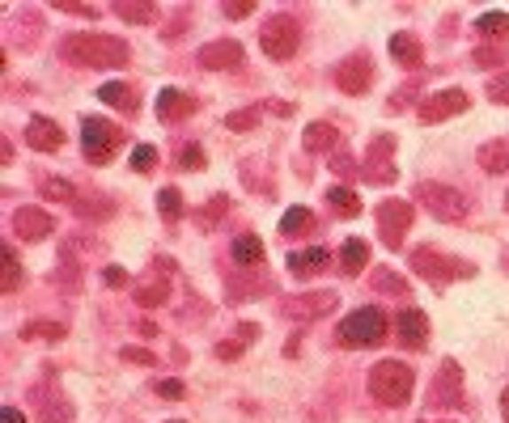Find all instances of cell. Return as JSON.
<instances>
[{
	"instance_id": "obj_45",
	"label": "cell",
	"mask_w": 509,
	"mask_h": 423,
	"mask_svg": "<svg viewBox=\"0 0 509 423\" xmlns=\"http://www.w3.org/2000/svg\"><path fill=\"white\" fill-rule=\"evenodd\" d=\"M119 360H128V365H149V368H153V351H140V347H123V351H119Z\"/></svg>"
},
{
	"instance_id": "obj_2",
	"label": "cell",
	"mask_w": 509,
	"mask_h": 423,
	"mask_svg": "<svg viewBox=\"0 0 509 423\" xmlns=\"http://www.w3.org/2000/svg\"><path fill=\"white\" fill-rule=\"evenodd\" d=\"M411 385H416V373H411L403 360H378L370 368V398L382 406H408Z\"/></svg>"
},
{
	"instance_id": "obj_11",
	"label": "cell",
	"mask_w": 509,
	"mask_h": 423,
	"mask_svg": "<svg viewBox=\"0 0 509 423\" xmlns=\"http://www.w3.org/2000/svg\"><path fill=\"white\" fill-rule=\"evenodd\" d=\"M467 106H471V97L463 94V89H437L433 97L420 102V111H416V115H420V123H429V127H433V123H446V119L463 115Z\"/></svg>"
},
{
	"instance_id": "obj_34",
	"label": "cell",
	"mask_w": 509,
	"mask_h": 423,
	"mask_svg": "<svg viewBox=\"0 0 509 423\" xmlns=\"http://www.w3.org/2000/svg\"><path fill=\"white\" fill-rule=\"evenodd\" d=\"M68 330L59 327V322H26L21 327V339H30V343H39V339H47V343H59Z\"/></svg>"
},
{
	"instance_id": "obj_16",
	"label": "cell",
	"mask_w": 509,
	"mask_h": 423,
	"mask_svg": "<svg viewBox=\"0 0 509 423\" xmlns=\"http://www.w3.org/2000/svg\"><path fill=\"white\" fill-rule=\"evenodd\" d=\"M335 85L344 89V94H353V97H361L365 89L373 85V64H370V56H348L340 68H335Z\"/></svg>"
},
{
	"instance_id": "obj_38",
	"label": "cell",
	"mask_w": 509,
	"mask_h": 423,
	"mask_svg": "<svg viewBox=\"0 0 509 423\" xmlns=\"http://www.w3.org/2000/svg\"><path fill=\"white\" fill-rule=\"evenodd\" d=\"M157 161H161V157H157L153 144H137V149H132V170L137 173H153Z\"/></svg>"
},
{
	"instance_id": "obj_49",
	"label": "cell",
	"mask_w": 509,
	"mask_h": 423,
	"mask_svg": "<svg viewBox=\"0 0 509 423\" xmlns=\"http://www.w3.org/2000/svg\"><path fill=\"white\" fill-rule=\"evenodd\" d=\"M157 394L161 398H183V381H157Z\"/></svg>"
},
{
	"instance_id": "obj_44",
	"label": "cell",
	"mask_w": 509,
	"mask_h": 423,
	"mask_svg": "<svg viewBox=\"0 0 509 423\" xmlns=\"http://www.w3.org/2000/svg\"><path fill=\"white\" fill-rule=\"evenodd\" d=\"M56 9L59 13H73V18H85V21L98 18V4H73V0H59Z\"/></svg>"
},
{
	"instance_id": "obj_7",
	"label": "cell",
	"mask_w": 509,
	"mask_h": 423,
	"mask_svg": "<svg viewBox=\"0 0 509 423\" xmlns=\"http://www.w3.org/2000/svg\"><path fill=\"white\" fill-rule=\"evenodd\" d=\"M411 271H416V275H425L433 288H446L454 275H475V267L458 263V258H446V254H437L433 246H420V250H411Z\"/></svg>"
},
{
	"instance_id": "obj_50",
	"label": "cell",
	"mask_w": 509,
	"mask_h": 423,
	"mask_svg": "<svg viewBox=\"0 0 509 423\" xmlns=\"http://www.w3.org/2000/svg\"><path fill=\"white\" fill-rule=\"evenodd\" d=\"M0 423H26V415H21L13 403H4V406H0Z\"/></svg>"
},
{
	"instance_id": "obj_48",
	"label": "cell",
	"mask_w": 509,
	"mask_h": 423,
	"mask_svg": "<svg viewBox=\"0 0 509 423\" xmlns=\"http://www.w3.org/2000/svg\"><path fill=\"white\" fill-rule=\"evenodd\" d=\"M492 59H505V56L492 51V47H480V51H475V68H492Z\"/></svg>"
},
{
	"instance_id": "obj_1",
	"label": "cell",
	"mask_w": 509,
	"mask_h": 423,
	"mask_svg": "<svg viewBox=\"0 0 509 423\" xmlns=\"http://www.w3.org/2000/svg\"><path fill=\"white\" fill-rule=\"evenodd\" d=\"M128 42L115 39V35H90V30H77L59 42V59L64 64H77V68H123L128 64Z\"/></svg>"
},
{
	"instance_id": "obj_13",
	"label": "cell",
	"mask_w": 509,
	"mask_h": 423,
	"mask_svg": "<svg viewBox=\"0 0 509 423\" xmlns=\"http://www.w3.org/2000/svg\"><path fill=\"white\" fill-rule=\"evenodd\" d=\"M335 296L332 288H323V292H301V296H289L285 301V313H289V322H318L323 313H332L335 309Z\"/></svg>"
},
{
	"instance_id": "obj_31",
	"label": "cell",
	"mask_w": 509,
	"mask_h": 423,
	"mask_svg": "<svg viewBox=\"0 0 509 423\" xmlns=\"http://www.w3.org/2000/svg\"><path fill=\"white\" fill-rule=\"evenodd\" d=\"M115 13L123 21H132V26H153L157 21V4H137V0H119Z\"/></svg>"
},
{
	"instance_id": "obj_36",
	"label": "cell",
	"mask_w": 509,
	"mask_h": 423,
	"mask_svg": "<svg viewBox=\"0 0 509 423\" xmlns=\"http://www.w3.org/2000/svg\"><path fill=\"white\" fill-rule=\"evenodd\" d=\"M21 280H26V275H21L18 250H13V246H4V275H0V288H4L9 296H13V292L21 288Z\"/></svg>"
},
{
	"instance_id": "obj_28",
	"label": "cell",
	"mask_w": 509,
	"mask_h": 423,
	"mask_svg": "<svg viewBox=\"0 0 509 423\" xmlns=\"http://www.w3.org/2000/svg\"><path fill=\"white\" fill-rule=\"evenodd\" d=\"M263 242H259V237H254V233H242V237H238L234 242V263L238 267H259V263H263Z\"/></svg>"
},
{
	"instance_id": "obj_19",
	"label": "cell",
	"mask_w": 509,
	"mask_h": 423,
	"mask_svg": "<svg viewBox=\"0 0 509 423\" xmlns=\"http://www.w3.org/2000/svg\"><path fill=\"white\" fill-rule=\"evenodd\" d=\"M26 144H30L35 153H56L59 144H64V132H59L56 119L35 115L30 123H26Z\"/></svg>"
},
{
	"instance_id": "obj_27",
	"label": "cell",
	"mask_w": 509,
	"mask_h": 423,
	"mask_svg": "<svg viewBox=\"0 0 509 423\" xmlns=\"http://www.w3.org/2000/svg\"><path fill=\"white\" fill-rule=\"evenodd\" d=\"M259 339V327L254 322H242L234 330V339H225V343H216V360H238L242 356V347H251Z\"/></svg>"
},
{
	"instance_id": "obj_51",
	"label": "cell",
	"mask_w": 509,
	"mask_h": 423,
	"mask_svg": "<svg viewBox=\"0 0 509 423\" xmlns=\"http://www.w3.org/2000/svg\"><path fill=\"white\" fill-rule=\"evenodd\" d=\"M332 170H335V173H356V165H353V157H348V153H335Z\"/></svg>"
},
{
	"instance_id": "obj_52",
	"label": "cell",
	"mask_w": 509,
	"mask_h": 423,
	"mask_svg": "<svg viewBox=\"0 0 509 423\" xmlns=\"http://www.w3.org/2000/svg\"><path fill=\"white\" fill-rule=\"evenodd\" d=\"M501 415H505V423H509V389H501Z\"/></svg>"
},
{
	"instance_id": "obj_30",
	"label": "cell",
	"mask_w": 509,
	"mask_h": 423,
	"mask_svg": "<svg viewBox=\"0 0 509 423\" xmlns=\"http://www.w3.org/2000/svg\"><path fill=\"white\" fill-rule=\"evenodd\" d=\"M310 229H314L310 208H289L280 216V233H285V237H301V233H310Z\"/></svg>"
},
{
	"instance_id": "obj_26",
	"label": "cell",
	"mask_w": 509,
	"mask_h": 423,
	"mask_svg": "<svg viewBox=\"0 0 509 423\" xmlns=\"http://www.w3.org/2000/svg\"><path fill=\"white\" fill-rule=\"evenodd\" d=\"M370 267V246L361 242V237H348L344 246H340V271L344 275H356V271Z\"/></svg>"
},
{
	"instance_id": "obj_20",
	"label": "cell",
	"mask_w": 509,
	"mask_h": 423,
	"mask_svg": "<svg viewBox=\"0 0 509 423\" xmlns=\"http://www.w3.org/2000/svg\"><path fill=\"white\" fill-rule=\"evenodd\" d=\"M391 59H399L403 68H420V59H425V47H420V39L411 35V30H399V35H391Z\"/></svg>"
},
{
	"instance_id": "obj_32",
	"label": "cell",
	"mask_w": 509,
	"mask_h": 423,
	"mask_svg": "<svg viewBox=\"0 0 509 423\" xmlns=\"http://www.w3.org/2000/svg\"><path fill=\"white\" fill-rule=\"evenodd\" d=\"M73 212H77V216H90V220H106V216L115 212V204H111L106 195H81L77 204H73Z\"/></svg>"
},
{
	"instance_id": "obj_23",
	"label": "cell",
	"mask_w": 509,
	"mask_h": 423,
	"mask_svg": "<svg viewBox=\"0 0 509 423\" xmlns=\"http://www.w3.org/2000/svg\"><path fill=\"white\" fill-rule=\"evenodd\" d=\"M335 144H340V132H335L332 123H310V127H306V135H301V149H306L310 157L332 153Z\"/></svg>"
},
{
	"instance_id": "obj_54",
	"label": "cell",
	"mask_w": 509,
	"mask_h": 423,
	"mask_svg": "<svg viewBox=\"0 0 509 423\" xmlns=\"http://www.w3.org/2000/svg\"><path fill=\"white\" fill-rule=\"evenodd\" d=\"M170 423H183V419H170Z\"/></svg>"
},
{
	"instance_id": "obj_6",
	"label": "cell",
	"mask_w": 509,
	"mask_h": 423,
	"mask_svg": "<svg viewBox=\"0 0 509 423\" xmlns=\"http://www.w3.org/2000/svg\"><path fill=\"white\" fill-rule=\"evenodd\" d=\"M259 47H263V56L268 59H294L297 47H301V30H297V21L289 13H276V18L263 21V30H259Z\"/></svg>"
},
{
	"instance_id": "obj_42",
	"label": "cell",
	"mask_w": 509,
	"mask_h": 423,
	"mask_svg": "<svg viewBox=\"0 0 509 423\" xmlns=\"http://www.w3.org/2000/svg\"><path fill=\"white\" fill-rule=\"evenodd\" d=\"M489 97L497 106H509V68L497 73V77H489Z\"/></svg>"
},
{
	"instance_id": "obj_14",
	"label": "cell",
	"mask_w": 509,
	"mask_h": 423,
	"mask_svg": "<svg viewBox=\"0 0 509 423\" xmlns=\"http://www.w3.org/2000/svg\"><path fill=\"white\" fill-rule=\"evenodd\" d=\"M9 225H13V233H18L21 242H47L56 233L51 212H43V208H18L9 216Z\"/></svg>"
},
{
	"instance_id": "obj_53",
	"label": "cell",
	"mask_w": 509,
	"mask_h": 423,
	"mask_svg": "<svg viewBox=\"0 0 509 423\" xmlns=\"http://www.w3.org/2000/svg\"><path fill=\"white\" fill-rule=\"evenodd\" d=\"M505 212H509V195H505Z\"/></svg>"
},
{
	"instance_id": "obj_29",
	"label": "cell",
	"mask_w": 509,
	"mask_h": 423,
	"mask_svg": "<svg viewBox=\"0 0 509 423\" xmlns=\"http://www.w3.org/2000/svg\"><path fill=\"white\" fill-rule=\"evenodd\" d=\"M327 204H332V212L344 216V220L361 216V199H356V191H348V187H332V191H327Z\"/></svg>"
},
{
	"instance_id": "obj_46",
	"label": "cell",
	"mask_w": 509,
	"mask_h": 423,
	"mask_svg": "<svg viewBox=\"0 0 509 423\" xmlns=\"http://www.w3.org/2000/svg\"><path fill=\"white\" fill-rule=\"evenodd\" d=\"M254 13V0H230V4H225V18H251Z\"/></svg>"
},
{
	"instance_id": "obj_55",
	"label": "cell",
	"mask_w": 509,
	"mask_h": 423,
	"mask_svg": "<svg viewBox=\"0 0 509 423\" xmlns=\"http://www.w3.org/2000/svg\"><path fill=\"white\" fill-rule=\"evenodd\" d=\"M420 423H429V419H420Z\"/></svg>"
},
{
	"instance_id": "obj_40",
	"label": "cell",
	"mask_w": 509,
	"mask_h": 423,
	"mask_svg": "<svg viewBox=\"0 0 509 423\" xmlns=\"http://www.w3.org/2000/svg\"><path fill=\"white\" fill-rule=\"evenodd\" d=\"M43 195H47V199L56 195V199H68V204H77V199H81L77 187H73V182H64V178H43Z\"/></svg>"
},
{
	"instance_id": "obj_10",
	"label": "cell",
	"mask_w": 509,
	"mask_h": 423,
	"mask_svg": "<svg viewBox=\"0 0 509 423\" xmlns=\"http://www.w3.org/2000/svg\"><path fill=\"white\" fill-rule=\"evenodd\" d=\"M196 64L208 68V73H238V68L247 64V51H242V42H234V39H216V42H204V47H200Z\"/></svg>"
},
{
	"instance_id": "obj_22",
	"label": "cell",
	"mask_w": 509,
	"mask_h": 423,
	"mask_svg": "<svg viewBox=\"0 0 509 423\" xmlns=\"http://www.w3.org/2000/svg\"><path fill=\"white\" fill-rule=\"evenodd\" d=\"M327 263H332V254L323 250V246H310V250L289 254V271H294L297 280H310V275H318Z\"/></svg>"
},
{
	"instance_id": "obj_5",
	"label": "cell",
	"mask_w": 509,
	"mask_h": 423,
	"mask_svg": "<svg viewBox=\"0 0 509 423\" xmlns=\"http://www.w3.org/2000/svg\"><path fill=\"white\" fill-rule=\"evenodd\" d=\"M119 127L115 123H106L102 115H85L81 119V153H85V161H94V165H106L111 161V153L119 149Z\"/></svg>"
},
{
	"instance_id": "obj_33",
	"label": "cell",
	"mask_w": 509,
	"mask_h": 423,
	"mask_svg": "<svg viewBox=\"0 0 509 423\" xmlns=\"http://www.w3.org/2000/svg\"><path fill=\"white\" fill-rule=\"evenodd\" d=\"M475 30H480L484 39H505V35H509V13H501V9L480 13V18H475Z\"/></svg>"
},
{
	"instance_id": "obj_15",
	"label": "cell",
	"mask_w": 509,
	"mask_h": 423,
	"mask_svg": "<svg viewBox=\"0 0 509 423\" xmlns=\"http://www.w3.org/2000/svg\"><path fill=\"white\" fill-rule=\"evenodd\" d=\"M153 267H157V275L149 271V275L137 284V305L140 309H157L166 301V292H170V271H175V263H170V258H157Z\"/></svg>"
},
{
	"instance_id": "obj_43",
	"label": "cell",
	"mask_w": 509,
	"mask_h": 423,
	"mask_svg": "<svg viewBox=\"0 0 509 423\" xmlns=\"http://www.w3.org/2000/svg\"><path fill=\"white\" fill-rule=\"evenodd\" d=\"M225 208H230V204H225V195H213V199H208V208L200 212V225L208 229V225H213L216 216H225Z\"/></svg>"
},
{
	"instance_id": "obj_12",
	"label": "cell",
	"mask_w": 509,
	"mask_h": 423,
	"mask_svg": "<svg viewBox=\"0 0 509 423\" xmlns=\"http://www.w3.org/2000/svg\"><path fill=\"white\" fill-rule=\"evenodd\" d=\"M30 403H35V419L39 423H68L73 419V406L68 398L56 389V381H43L30 389Z\"/></svg>"
},
{
	"instance_id": "obj_24",
	"label": "cell",
	"mask_w": 509,
	"mask_h": 423,
	"mask_svg": "<svg viewBox=\"0 0 509 423\" xmlns=\"http://www.w3.org/2000/svg\"><path fill=\"white\" fill-rule=\"evenodd\" d=\"M98 97L106 102V106H115V111H123V115H137V111H140L137 89H132V85H123V81H111V85H102Z\"/></svg>"
},
{
	"instance_id": "obj_47",
	"label": "cell",
	"mask_w": 509,
	"mask_h": 423,
	"mask_svg": "<svg viewBox=\"0 0 509 423\" xmlns=\"http://www.w3.org/2000/svg\"><path fill=\"white\" fill-rule=\"evenodd\" d=\"M102 280H106V288H123V284H128V271H123V267H106V271H102Z\"/></svg>"
},
{
	"instance_id": "obj_21",
	"label": "cell",
	"mask_w": 509,
	"mask_h": 423,
	"mask_svg": "<svg viewBox=\"0 0 509 423\" xmlns=\"http://www.w3.org/2000/svg\"><path fill=\"white\" fill-rule=\"evenodd\" d=\"M192 111H196V97L183 94V89H161V94H157V115L166 119V123L192 115Z\"/></svg>"
},
{
	"instance_id": "obj_4",
	"label": "cell",
	"mask_w": 509,
	"mask_h": 423,
	"mask_svg": "<svg viewBox=\"0 0 509 423\" xmlns=\"http://www.w3.org/2000/svg\"><path fill=\"white\" fill-rule=\"evenodd\" d=\"M416 199L425 204L429 216H437L442 225H458V220H467V195L458 191V187H446V182H416Z\"/></svg>"
},
{
	"instance_id": "obj_17",
	"label": "cell",
	"mask_w": 509,
	"mask_h": 423,
	"mask_svg": "<svg viewBox=\"0 0 509 423\" xmlns=\"http://www.w3.org/2000/svg\"><path fill=\"white\" fill-rule=\"evenodd\" d=\"M429 398H433V406H458V398H463V368L454 365V360H442Z\"/></svg>"
},
{
	"instance_id": "obj_39",
	"label": "cell",
	"mask_w": 509,
	"mask_h": 423,
	"mask_svg": "<svg viewBox=\"0 0 509 423\" xmlns=\"http://www.w3.org/2000/svg\"><path fill=\"white\" fill-rule=\"evenodd\" d=\"M373 288H378V292H399V296H408V280H403V275H395V271H373Z\"/></svg>"
},
{
	"instance_id": "obj_35",
	"label": "cell",
	"mask_w": 509,
	"mask_h": 423,
	"mask_svg": "<svg viewBox=\"0 0 509 423\" xmlns=\"http://www.w3.org/2000/svg\"><path fill=\"white\" fill-rule=\"evenodd\" d=\"M259 119H263V111H259V106L230 111V115H225V132H254V127H259Z\"/></svg>"
},
{
	"instance_id": "obj_8",
	"label": "cell",
	"mask_w": 509,
	"mask_h": 423,
	"mask_svg": "<svg viewBox=\"0 0 509 423\" xmlns=\"http://www.w3.org/2000/svg\"><path fill=\"white\" fill-rule=\"evenodd\" d=\"M411 229V204L408 199H382L378 204V233L387 250H403V233Z\"/></svg>"
},
{
	"instance_id": "obj_41",
	"label": "cell",
	"mask_w": 509,
	"mask_h": 423,
	"mask_svg": "<svg viewBox=\"0 0 509 423\" xmlns=\"http://www.w3.org/2000/svg\"><path fill=\"white\" fill-rule=\"evenodd\" d=\"M178 170H204V149H200V144H183V149H178Z\"/></svg>"
},
{
	"instance_id": "obj_37",
	"label": "cell",
	"mask_w": 509,
	"mask_h": 423,
	"mask_svg": "<svg viewBox=\"0 0 509 423\" xmlns=\"http://www.w3.org/2000/svg\"><path fill=\"white\" fill-rule=\"evenodd\" d=\"M157 208H161V216H166V220H178V216H183V195H178L175 187H161V195H157Z\"/></svg>"
},
{
	"instance_id": "obj_18",
	"label": "cell",
	"mask_w": 509,
	"mask_h": 423,
	"mask_svg": "<svg viewBox=\"0 0 509 423\" xmlns=\"http://www.w3.org/2000/svg\"><path fill=\"white\" fill-rule=\"evenodd\" d=\"M395 335H399V343L416 351V347L429 343V318L420 313V309H399V318H395Z\"/></svg>"
},
{
	"instance_id": "obj_25",
	"label": "cell",
	"mask_w": 509,
	"mask_h": 423,
	"mask_svg": "<svg viewBox=\"0 0 509 423\" xmlns=\"http://www.w3.org/2000/svg\"><path fill=\"white\" fill-rule=\"evenodd\" d=\"M480 170L484 173H509V140H489L480 144Z\"/></svg>"
},
{
	"instance_id": "obj_9",
	"label": "cell",
	"mask_w": 509,
	"mask_h": 423,
	"mask_svg": "<svg viewBox=\"0 0 509 423\" xmlns=\"http://www.w3.org/2000/svg\"><path fill=\"white\" fill-rule=\"evenodd\" d=\"M395 135H373L370 149H365V161H361V178L365 182H373V187H387V182H395Z\"/></svg>"
},
{
	"instance_id": "obj_3",
	"label": "cell",
	"mask_w": 509,
	"mask_h": 423,
	"mask_svg": "<svg viewBox=\"0 0 509 423\" xmlns=\"http://www.w3.org/2000/svg\"><path fill=\"white\" fill-rule=\"evenodd\" d=\"M387 339V313L378 305H365L356 309V313H348L344 322H340V330H335V343L340 347H378Z\"/></svg>"
}]
</instances>
